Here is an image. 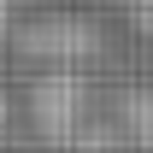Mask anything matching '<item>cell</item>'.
Wrapping results in <instances>:
<instances>
[{
    "mask_svg": "<svg viewBox=\"0 0 153 153\" xmlns=\"http://www.w3.org/2000/svg\"><path fill=\"white\" fill-rule=\"evenodd\" d=\"M135 24H141V30L153 36V0H135Z\"/></svg>",
    "mask_w": 153,
    "mask_h": 153,
    "instance_id": "277c9868",
    "label": "cell"
},
{
    "mask_svg": "<svg viewBox=\"0 0 153 153\" xmlns=\"http://www.w3.org/2000/svg\"><path fill=\"white\" fill-rule=\"evenodd\" d=\"M30 53L53 59V65H76V59L94 53V30H88L82 18H47V30L30 36Z\"/></svg>",
    "mask_w": 153,
    "mask_h": 153,
    "instance_id": "7a4b0ae2",
    "label": "cell"
},
{
    "mask_svg": "<svg viewBox=\"0 0 153 153\" xmlns=\"http://www.w3.org/2000/svg\"><path fill=\"white\" fill-rule=\"evenodd\" d=\"M124 135H130L141 153H153V94L147 88H135V94H124Z\"/></svg>",
    "mask_w": 153,
    "mask_h": 153,
    "instance_id": "3957f363",
    "label": "cell"
},
{
    "mask_svg": "<svg viewBox=\"0 0 153 153\" xmlns=\"http://www.w3.org/2000/svg\"><path fill=\"white\" fill-rule=\"evenodd\" d=\"M6 12H12V0H0V36H6Z\"/></svg>",
    "mask_w": 153,
    "mask_h": 153,
    "instance_id": "5b68a950",
    "label": "cell"
},
{
    "mask_svg": "<svg viewBox=\"0 0 153 153\" xmlns=\"http://www.w3.org/2000/svg\"><path fill=\"white\" fill-rule=\"evenodd\" d=\"M30 118H36L41 141H76L82 118H88V82L76 76V65H53L47 76H36Z\"/></svg>",
    "mask_w": 153,
    "mask_h": 153,
    "instance_id": "6da1fadb",
    "label": "cell"
}]
</instances>
